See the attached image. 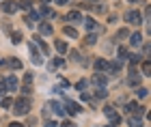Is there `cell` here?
Listing matches in <instances>:
<instances>
[{"mask_svg":"<svg viewBox=\"0 0 151 127\" xmlns=\"http://www.w3.org/2000/svg\"><path fill=\"white\" fill-rule=\"evenodd\" d=\"M11 108L15 110V114H26V112L30 110V99L28 97H22V99H17V101H13Z\"/></svg>","mask_w":151,"mask_h":127,"instance_id":"cell-1","label":"cell"},{"mask_svg":"<svg viewBox=\"0 0 151 127\" xmlns=\"http://www.w3.org/2000/svg\"><path fill=\"white\" fill-rule=\"evenodd\" d=\"M125 22L132 24V26H138L140 24V13L138 11H127L125 13Z\"/></svg>","mask_w":151,"mask_h":127,"instance_id":"cell-2","label":"cell"},{"mask_svg":"<svg viewBox=\"0 0 151 127\" xmlns=\"http://www.w3.org/2000/svg\"><path fill=\"white\" fill-rule=\"evenodd\" d=\"M125 110L129 112V114H136V116H142V114H145V108H140V106L136 103V101L127 103V108H125Z\"/></svg>","mask_w":151,"mask_h":127,"instance_id":"cell-3","label":"cell"},{"mask_svg":"<svg viewBox=\"0 0 151 127\" xmlns=\"http://www.w3.org/2000/svg\"><path fill=\"white\" fill-rule=\"evenodd\" d=\"M17 9H19V6H17L15 0H6V2H2V11L4 13H15Z\"/></svg>","mask_w":151,"mask_h":127,"instance_id":"cell-4","label":"cell"},{"mask_svg":"<svg viewBox=\"0 0 151 127\" xmlns=\"http://www.w3.org/2000/svg\"><path fill=\"white\" fill-rule=\"evenodd\" d=\"M82 22H84V26H86V28H88V30H97V32L101 30V26H99L97 22H95V19H93V17H86V19H82Z\"/></svg>","mask_w":151,"mask_h":127,"instance_id":"cell-5","label":"cell"},{"mask_svg":"<svg viewBox=\"0 0 151 127\" xmlns=\"http://www.w3.org/2000/svg\"><path fill=\"white\" fill-rule=\"evenodd\" d=\"M28 48H30V54H32V63H35V65H41L43 61H41V56H39V52H37V45H35V43H30Z\"/></svg>","mask_w":151,"mask_h":127,"instance_id":"cell-6","label":"cell"},{"mask_svg":"<svg viewBox=\"0 0 151 127\" xmlns=\"http://www.w3.org/2000/svg\"><path fill=\"white\" fill-rule=\"evenodd\" d=\"M47 108H52V112H54V114H65L63 106H60L58 101H50V103H47Z\"/></svg>","mask_w":151,"mask_h":127,"instance_id":"cell-7","label":"cell"},{"mask_svg":"<svg viewBox=\"0 0 151 127\" xmlns=\"http://www.w3.org/2000/svg\"><path fill=\"white\" fill-rule=\"evenodd\" d=\"M4 86H6L9 91H15V88H17V80H15V76H9V78H6V80H4Z\"/></svg>","mask_w":151,"mask_h":127,"instance_id":"cell-8","label":"cell"},{"mask_svg":"<svg viewBox=\"0 0 151 127\" xmlns=\"http://www.w3.org/2000/svg\"><path fill=\"white\" fill-rule=\"evenodd\" d=\"M65 108H67V112H69V114H78V112H80V106L76 103V101H67Z\"/></svg>","mask_w":151,"mask_h":127,"instance_id":"cell-9","label":"cell"},{"mask_svg":"<svg viewBox=\"0 0 151 127\" xmlns=\"http://www.w3.org/2000/svg\"><path fill=\"white\" fill-rule=\"evenodd\" d=\"M93 84H97L99 88H101V86H106V76H101V73H95V76H93Z\"/></svg>","mask_w":151,"mask_h":127,"instance_id":"cell-10","label":"cell"},{"mask_svg":"<svg viewBox=\"0 0 151 127\" xmlns=\"http://www.w3.org/2000/svg\"><path fill=\"white\" fill-rule=\"evenodd\" d=\"M67 19H69V22H73V24H78V22H82V15L78 11H71L69 15H67Z\"/></svg>","mask_w":151,"mask_h":127,"instance_id":"cell-11","label":"cell"},{"mask_svg":"<svg viewBox=\"0 0 151 127\" xmlns=\"http://www.w3.org/2000/svg\"><path fill=\"white\" fill-rule=\"evenodd\" d=\"M95 69L97 71H108V63L104 58H99V61H95Z\"/></svg>","mask_w":151,"mask_h":127,"instance_id":"cell-12","label":"cell"},{"mask_svg":"<svg viewBox=\"0 0 151 127\" xmlns=\"http://www.w3.org/2000/svg\"><path fill=\"white\" fill-rule=\"evenodd\" d=\"M63 32H65V37H69V39H76V37H78L76 28H71V26H65V28H63Z\"/></svg>","mask_w":151,"mask_h":127,"instance_id":"cell-13","label":"cell"},{"mask_svg":"<svg viewBox=\"0 0 151 127\" xmlns=\"http://www.w3.org/2000/svg\"><path fill=\"white\" fill-rule=\"evenodd\" d=\"M39 30H41V35H52V26H50V24H45V22H41V24H39Z\"/></svg>","mask_w":151,"mask_h":127,"instance_id":"cell-14","label":"cell"},{"mask_svg":"<svg viewBox=\"0 0 151 127\" xmlns=\"http://www.w3.org/2000/svg\"><path fill=\"white\" fill-rule=\"evenodd\" d=\"M140 41H142V37L138 35V32H136V35H132V37H129V43H132L134 48H138V45H140Z\"/></svg>","mask_w":151,"mask_h":127,"instance_id":"cell-15","label":"cell"},{"mask_svg":"<svg viewBox=\"0 0 151 127\" xmlns=\"http://www.w3.org/2000/svg\"><path fill=\"white\" fill-rule=\"evenodd\" d=\"M26 22H28L30 26H32V24H35V22H39V13H37V11H32V13H30V15H28V17H26Z\"/></svg>","mask_w":151,"mask_h":127,"instance_id":"cell-16","label":"cell"},{"mask_svg":"<svg viewBox=\"0 0 151 127\" xmlns=\"http://www.w3.org/2000/svg\"><path fill=\"white\" fill-rule=\"evenodd\" d=\"M54 45H56V50L60 52V54H65V52H67V43H65V41H60V39H58V41L54 43Z\"/></svg>","mask_w":151,"mask_h":127,"instance_id":"cell-17","label":"cell"},{"mask_svg":"<svg viewBox=\"0 0 151 127\" xmlns=\"http://www.w3.org/2000/svg\"><path fill=\"white\" fill-rule=\"evenodd\" d=\"M35 43H37V45H39V48H41V50H43V52H45V54H47V52H50V48H47V45H45L43 41H41V37H35Z\"/></svg>","mask_w":151,"mask_h":127,"instance_id":"cell-18","label":"cell"},{"mask_svg":"<svg viewBox=\"0 0 151 127\" xmlns=\"http://www.w3.org/2000/svg\"><path fill=\"white\" fill-rule=\"evenodd\" d=\"M41 15H43V17H52L54 11L50 9V6H41Z\"/></svg>","mask_w":151,"mask_h":127,"instance_id":"cell-19","label":"cell"},{"mask_svg":"<svg viewBox=\"0 0 151 127\" xmlns=\"http://www.w3.org/2000/svg\"><path fill=\"white\" fill-rule=\"evenodd\" d=\"M0 103H2V108H11V106H13V99H11V97H2V99H0Z\"/></svg>","mask_w":151,"mask_h":127,"instance_id":"cell-20","label":"cell"},{"mask_svg":"<svg viewBox=\"0 0 151 127\" xmlns=\"http://www.w3.org/2000/svg\"><path fill=\"white\" fill-rule=\"evenodd\" d=\"M129 127H142L140 118H138V116H132V118H129Z\"/></svg>","mask_w":151,"mask_h":127,"instance_id":"cell-21","label":"cell"},{"mask_svg":"<svg viewBox=\"0 0 151 127\" xmlns=\"http://www.w3.org/2000/svg\"><path fill=\"white\" fill-rule=\"evenodd\" d=\"M125 37H129V30L127 28H121L119 32H116V39H125Z\"/></svg>","mask_w":151,"mask_h":127,"instance_id":"cell-22","label":"cell"},{"mask_svg":"<svg viewBox=\"0 0 151 127\" xmlns=\"http://www.w3.org/2000/svg\"><path fill=\"white\" fill-rule=\"evenodd\" d=\"M142 73H145V76H149V73H151V63H149V61L142 63Z\"/></svg>","mask_w":151,"mask_h":127,"instance_id":"cell-23","label":"cell"},{"mask_svg":"<svg viewBox=\"0 0 151 127\" xmlns=\"http://www.w3.org/2000/svg\"><path fill=\"white\" fill-rule=\"evenodd\" d=\"M127 58V50L125 48H119V58H116V61H125Z\"/></svg>","mask_w":151,"mask_h":127,"instance_id":"cell-24","label":"cell"},{"mask_svg":"<svg viewBox=\"0 0 151 127\" xmlns=\"http://www.w3.org/2000/svg\"><path fill=\"white\" fill-rule=\"evenodd\" d=\"M11 41H13V43H19V41H22V32H13V35H11Z\"/></svg>","mask_w":151,"mask_h":127,"instance_id":"cell-25","label":"cell"},{"mask_svg":"<svg viewBox=\"0 0 151 127\" xmlns=\"http://www.w3.org/2000/svg\"><path fill=\"white\" fill-rule=\"evenodd\" d=\"M17 6H22V9H30L32 2H30V0H19V4H17Z\"/></svg>","mask_w":151,"mask_h":127,"instance_id":"cell-26","label":"cell"},{"mask_svg":"<svg viewBox=\"0 0 151 127\" xmlns=\"http://www.w3.org/2000/svg\"><path fill=\"white\" fill-rule=\"evenodd\" d=\"M9 65L13 67V69H19V67H22V63H19L17 58H11V61H9Z\"/></svg>","mask_w":151,"mask_h":127,"instance_id":"cell-27","label":"cell"},{"mask_svg":"<svg viewBox=\"0 0 151 127\" xmlns=\"http://www.w3.org/2000/svg\"><path fill=\"white\" fill-rule=\"evenodd\" d=\"M138 82H140V78H138V76H134V73H132V76H129V84L134 86V84H138Z\"/></svg>","mask_w":151,"mask_h":127,"instance_id":"cell-28","label":"cell"},{"mask_svg":"<svg viewBox=\"0 0 151 127\" xmlns=\"http://www.w3.org/2000/svg\"><path fill=\"white\" fill-rule=\"evenodd\" d=\"M76 86H78V91H82V93H84V88H86V82H84V80H80V82L76 84Z\"/></svg>","mask_w":151,"mask_h":127,"instance_id":"cell-29","label":"cell"},{"mask_svg":"<svg viewBox=\"0 0 151 127\" xmlns=\"http://www.w3.org/2000/svg\"><path fill=\"white\" fill-rule=\"evenodd\" d=\"M95 41H97V37H95V35H88V37H86V43H88V45H93Z\"/></svg>","mask_w":151,"mask_h":127,"instance_id":"cell-30","label":"cell"},{"mask_svg":"<svg viewBox=\"0 0 151 127\" xmlns=\"http://www.w3.org/2000/svg\"><path fill=\"white\" fill-rule=\"evenodd\" d=\"M24 82H26V86L32 82V76H30V73H26V76H24Z\"/></svg>","mask_w":151,"mask_h":127,"instance_id":"cell-31","label":"cell"},{"mask_svg":"<svg viewBox=\"0 0 151 127\" xmlns=\"http://www.w3.org/2000/svg\"><path fill=\"white\" fill-rule=\"evenodd\" d=\"M138 97H147V88H142V86H140V88H138Z\"/></svg>","mask_w":151,"mask_h":127,"instance_id":"cell-32","label":"cell"},{"mask_svg":"<svg viewBox=\"0 0 151 127\" xmlns=\"http://www.w3.org/2000/svg\"><path fill=\"white\" fill-rule=\"evenodd\" d=\"M106 95H108V93H106V91H104V86H101V88H99V91H97V97H106Z\"/></svg>","mask_w":151,"mask_h":127,"instance_id":"cell-33","label":"cell"},{"mask_svg":"<svg viewBox=\"0 0 151 127\" xmlns=\"http://www.w3.org/2000/svg\"><path fill=\"white\" fill-rule=\"evenodd\" d=\"M63 127H76V123H73V121H65Z\"/></svg>","mask_w":151,"mask_h":127,"instance_id":"cell-34","label":"cell"},{"mask_svg":"<svg viewBox=\"0 0 151 127\" xmlns=\"http://www.w3.org/2000/svg\"><path fill=\"white\" fill-rule=\"evenodd\" d=\"M54 65L60 67V65H65V61H63V58H56V61H54Z\"/></svg>","mask_w":151,"mask_h":127,"instance_id":"cell-35","label":"cell"},{"mask_svg":"<svg viewBox=\"0 0 151 127\" xmlns=\"http://www.w3.org/2000/svg\"><path fill=\"white\" fill-rule=\"evenodd\" d=\"M56 125H58L56 121H47V123H45V127H56Z\"/></svg>","mask_w":151,"mask_h":127,"instance_id":"cell-36","label":"cell"},{"mask_svg":"<svg viewBox=\"0 0 151 127\" xmlns=\"http://www.w3.org/2000/svg\"><path fill=\"white\" fill-rule=\"evenodd\" d=\"M4 88H6V86H4V80H0V93H4Z\"/></svg>","mask_w":151,"mask_h":127,"instance_id":"cell-37","label":"cell"},{"mask_svg":"<svg viewBox=\"0 0 151 127\" xmlns=\"http://www.w3.org/2000/svg\"><path fill=\"white\" fill-rule=\"evenodd\" d=\"M9 127H24V125H19V123H11Z\"/></svg>","mask_w":151,"mask_h":127,"instance_id":"cell-38","label":"cell"},{"mask_svg":"<svg viewBox=\"0 0 151 127\" xmlns=\"http://www.w3.org/2000/svg\"><path fill=\"white\" fill-rule=\"evenodd\" d=\"M56 2H58V4H67V0H56Z\"/></svg>","mask_w":151,"mask_h":127,"instance_id":"cell-39","label":"cell"},{"mask_svg":"<svg viewBox=\"0 0 151 127\" xmlns=\"http://www.w3.org/2000/svg\"><path fill=\"white\" fill-rule=\"evenodd\" d=\"M106 127H119V125H106Z\"/></svg>","mask_w":151,"mask_h":127,"instance_id":"cell-40","label":"cell"},{"mask_svg":"<svg viewBox=\"0 0 151 127\" xmlns=\"http://www.w3.org/2000/svg\"><path fill=\"white\" fill-rule=\"evenodd\" d=\"M43 2H50V0H43Z\"/></svg>","mask_w":151,"mask_h":127,"instance_id":"cell-41","label":"cell"},{"mask_svg":"<svg viewBox=\"0 0 151 127\" xmlns=\"http://www.w3.org/2000/svg\"><path fill=\"white\" fill-rule=\"evenodd\" d=\"M0 99H2V93H0Z\"/></svg>","mask_w":151,"mask_h":127,"instance_id":"cell-42","label":"cell"}]
</instances>
